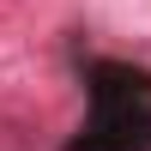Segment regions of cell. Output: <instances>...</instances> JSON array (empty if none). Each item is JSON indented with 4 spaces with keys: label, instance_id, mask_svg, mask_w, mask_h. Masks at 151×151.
Wrapping results in <instances>:
<instances>
[{
    "label": "cell",
    "instance_id": "cell-1",
    "mask_svg": "<svg viewBox=\"0 0 151 151\" xmlns=\"http://www.w3.org/2000/svg\"><path fill=\"white\" fill-rule=\"evenodd\" d=\"M67 151H151V73L127 60H97L91 121Z\"/></svg>",
    "mask_w": 151,
    "mask_h": 151
}]
</instances>
